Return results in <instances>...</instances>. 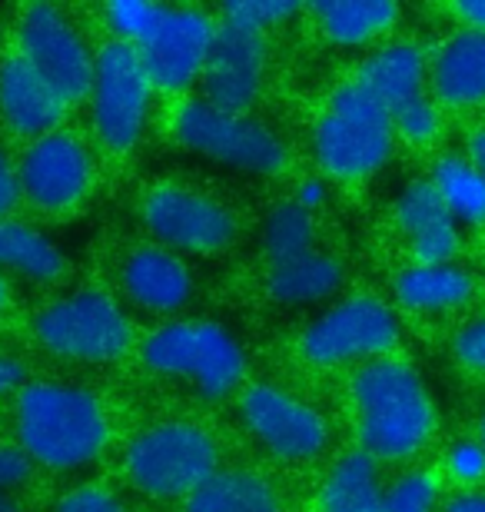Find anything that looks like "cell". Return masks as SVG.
I'll list each match as a JSON object with an SVG mask.
<instances>
[{
  "mask_svg": "<svg viewBox=\"0 0 485 512\" xmlns=\"http://www.w3.org/2000/svg\"><path fill=\"white\" fill-rule=\"evenodd\" d=\"M353 406L359 449L376 463L416 456L436 429V409L419 373L389 356L356 370Z\"/></svg>",
  "mask_w": 485,
  "mask_h": 512,
  "instance_id": "6da1fadb",
  "label": "cell"
},
{
  "mask_svg": "<svg viewBox=\"0 0 485 512\" xmlns=\"http://www.w3.org/2000/svg\"><path fill=\"white\" fill-rule=\"evenodd\" d=\"M14 426L30 463L47 469H80L94 463L110 436L100 399L64 383H30L20 389Z\"/></svg>",
  "mask_w": 485,
  "mask_h": 512,
  "instance_id": "7a4b0ae2",
  "label": "cell"
},
{
  "mask_svg": "<svg viewBox=\"0 0 485 512\" xmlns=\"http://www.w3.org/2000/svg\"><path fill=\"white\" fill-rule=\"evenodd\" d=\"M392 114L359 80L336 87L316 124V157L336 180H366L386 167L392 153Z\"/></svg>",
  "mask_w": 485,
  "mask_h": 512,
  "instance_id": "3957f363",
  "label": "cell"
},
{
  "mask_svg": "<svg viewBox=\"0 0 485 512\" xmlns=\"http://www.w3.org/2000/svg\"><path fill=\"white\" fill-rule=\"evenodd\" d=\"M127 479L153 499H187L220 469V449L193 423H160L133 439L123 456Z\"/></svg>",
  "mask_w": 485,
  "mask_h": 512,
  "instance_id": "277c9868",
  "label": "cell"
},
{
  "mask_svg": "<svg viewBox=\"0 0 485 512\" xmlns=\"http://www.w3.org/2000/svg\"><path fill=\"white\" fill-rule=\"evenodd\" d=\"M173 133L187 150L223 167L246 173H280L286 167V150L270 127L250 114H230V110L213 107L203 97L187 100L177 110Z\"/></svg>",
  "mask_w": 485,
  "mask_h": 512,
  "instance_id": "5b68a950",
  "label": "cell"
},
{
  "mask_svg": "<svg viewBox=\"0 0 485 512\" xmlns=\"http://www.w3.org/2000/svg\"><path fill=\"white\" fill-rule=\"evenodd\" d=\"M143 363L163 376H183L203 396L220 399L243 380L240 343L216 323H167L143 343Z\"/></svg>",
  "mask_w": 485,
  "mask_h": 512,
  "instance_id": "8992f818",
  "label": "cell"
},
{
  "mask_svg": "<svg viewBox=\"0 0 485 512\" xmlns=\"http://www.w3.org/2000/svg\"><path fill=\"white\" fill-rule=\"evenodd\" d=\"M37 340L50 353L80 363H107L130 350L133 330L107 293L84 290L44 306L34 320Z\"/></svg>",
  "mask_w": 485,
  "mask_h": 512,
  "instance_id": "52a82bcc",
  "label": "cell"
},
{
  "mask_svg": "<svg viewBox=\"0 0 485 512\" xmlns=\"http://www.w3.org/2000/svg\"><path fill=\"white\" fill-rule=\"evenodd\" d=\"M153 80L140 60V50L113 40L97 54L94 87H90V110L94 130L103 147L127 153L137 147L143 124H147Z\"/></svg>",
  "mask_w": 485,
  "mask_h": 512,
  "instance_id": "ba28073f",
  "label": "cell"
},
{
  "mask_svg": "<svg viewBox=\"0 0 485 512\" xmlns=\"http://www.w3.org/2000/svg\"><path fill=\"white\" fill-rule=\"evenodd\" d=\"M399 343L396 313L376 296H353L306 326L299 350L316 366H339L353 360H386Z\"/></svg>",
  "mask_w": 485,
  "mask_h": 512,
  "instance_id": "9c48e42d",
  "label": "cell"
},
{
  "mask_svg": "<svg viewBox=\"0 0 485 512\" xmlns=\"http://www.w3.org/2000/svg\"><path fill=\"white\" fill-rule=\"evenodd\" d=\"M17 40H20V54L27 57V64L54 87V94L64 100L67 107L90 97L97 57H90V50L84 40H80L74 24H70L57 7L30 4L24 14H20Z\"/></svg>",
  "mask_w": 485,
  "mask_h": 512,
  "instance_id": "30bf717a",
  "label": "cell"
},
{
  "mask_svg": "<svg viewBox=\"0 0 485 512\" xmlns=\"http://www.w3.org/2000/svg\"><path fill=\"white\" fill-rule=\"evenodd\" d=\"M143 223L163 247L196 256L226 250L240 233V223L220 200L177 183H163L147 193Z\"/></svg>",
  "mask_w": 485,
  "mask_h": 512,
  "instance_id": "8fae6325",
  "label": "cell"
},
{
  "mask_svg": "<svg viewBox=\"0 0 485 512\" xmlns=\"http://www.w3.org/2000/svg\"><path fill=\"white\" fill-rule=\"evenodd\" d=\"M20 190L34 203L37 210L60 213L74 210L87 197L94 167H90V153L74 133L54 130L47 137L34 140L17 167Z\"/></svg>",
  "mask_w": 485,
  "mask_h": 512,
  "instance_id": "7c38bea8",
  "label": "cell"
},
{
  "mask_svg": "<svg viewBox=\"0 0 485 512\" xmlns=\"http://www.w3.org/2000/svg\"><path fill=\"white\" fill-rule=\"evenodd\" d=\"M216 37V20L196 7H167L153 34L137 47L153 87L187 90L196 77H203Z\"/></svg>",
  "mask_w": 485,
  "mask_h": 512,
  "instance_id": "4fadbf2b",
  "label": "cell"
},
{
  "mask_svg": "<svg viewBox=\"0 0 485 512\" xmlns=\"http://www.w3.org/2000/svg\"><path fill=\"white\" fill-rule=\"evenodd\" d=\"M266 34L263 30L223 20L216 24V37L203 67V100L213 107L246 114L263 87L266 74Z\"/></svg>",
  "mask_w": 485,
  "mask_h": 512,
  "instance_id": "5bb4252c",
  "label": "cell"
},
{
  "mask_svg": "<svg viewBox=\"0 0 485 512\" xmlns=\"http://www.w3.org/2000/svg\"><path fill=\"white\" fill-rule=\"evenodd\" d=\"M246 429L270 449L273 456L290 459H313L329 443L326 419L306 406L303 399L290 396L276 386H253L240 403Z\"/></svg>",
  "mask_w": 485,
  "mask_h": 512,
  "instance_id": "9a60e30c",
  "label": "cell"
},
{
  "mask_svg": "<svg viewBox=\"0 0 485 512\" xmlns=\"http://www.w3.org/2000/svg\"><path fill=\"white\" fill-rule=\"evenodd\" d=\"M67 104L54 87L27 64L24 54H10L0 64V114L20 137H47L60 127Z\"/></svg>",
  "mask_w": 485,
  "mask_h": 512,
  "instance_id": "2e32d148",
  "label": "cell"
},
{
  "mask_svg": "<svg viewBox=\"0 0 485 512\" xmlns=\"http://www.w3.org/2000/svg\"><path fill=\"white\" fill-rule=\"evenodd\" d=\"M396 220L419 263H452L459 253V223L432 180H416L399 193Z\"/></svg>",
  "mask_w": 485,
  "mask_h": 512,
  "instance_id": "e0dca14e",
  "label": "cell"
},
{
  "mask_svg": "<svg viewBox=\"0 0 485 512\" xmlns=\"http://www.w3.org/2000/svg\"><path fill=\"white\" fill-rule=\"evenodd\" d=\"M123 293L150 313H177L193 296V276L177 253L163 247H137L120 273Z\"/></svg>",
  "mask_w": 485,
  "mask_h": 512,
  "instance_id": "ac0fdd59",
  "label": "cell"
},
{
  "mask_svg": "<svg viewBox=\"0 0 485 512\" xmlns=\"http://www.w3.org/2000/svg\"><path fill=\"white\" fill-rule=\"evenodd\" d=\"M429 84L446 107L485 104V34L456 30L429 60Z\"/></svg>",
  "mask_w": 485,
  "mask_h": 512,
  "instance_id": "d6986e66",
  "label": "cell"
},
{
  "mask_svg": "<svg viewBox=\"0 0 485 512\" xmlns=\"http://www.w3.org/2000/svg\"><path fill=\"white\" fill-rule=\"evenodd\" d=\"M476 293L469 270L456 263H416L396 276L399 303L412 313H449L466 306Z\"/></svg>",
  "mask_w": 485,
  "mask_h": 512,
  "instance_id": "ffe728a7",
  "label": "cell"
},
{
  "mask_svg": "<svg viewBox=\"0 0 485 512\" xmlns=\"http://www.w3.org/2000/svg\"><path fill=\"white\" fill-rule=\"evenodd\" d=\"M356 80L366 90H373L392 114L396 107L422 97V87L429 80V64L416 44H389L376 50L373 57H366Z\"/></svg>",
  "mask_w": 485,
  "mask_h": 512,
  "instance_id": "44dd1931",
  "label": "cell"
},
{
  "mask_svg": "<svg viewBox=\"0 0 485 512\" xmlns=\"http://www.w3.org/2000/svg\"><path fill=\"white\" fill-rule=\"evenodd\" d=\"M343 276H346L343 263L333 253L309 250L303 256H293V260L270 263L266 286H270V296L276 303L309 306L333 296L343 286Z\"/></svg>",
  "mask_w": 485,
  "mask_h": 512,
  "instance_id": "7402d4cb",
  "label": "cell"
},
{
  "mask_svg": "<svg viewBox=\"0 0 485 512\" xmlns=\"http://www.w3.org/2000/svg\"><path fill=\"white\" fill-rule=\"evenodd\" d=\"M183 512H283L280 496L256 473L216 469L203 486H196Z\"/></svg>",
  "mask_w": 485,
  "mask_h": 512,
  "instance_id": "603a6c76",
  "label": "cell"
},
{
  "mask_svg": "<svg viewBox=\"0 0 485 512\" xmlns=\"http://www.w3.org/2000/svg\"><path fill=\"white\" fill-rule=\"evenodd\" d=\"M319 30L339 47H359L396 27L399 4L392 0H323L309 7Z\"/></svg>",
  "mask_w": 485,
  "mask_h": 512,
  "instance_id": "cb8c5ba5",
  "label": "cell"
},
{
  "mask_svg": "<svg viewBox=\"0 0 485 512\" xmlns=\"http://www.w3.org/2000/svg\"><path fill=\"white\" fill-rule=\"evenodd\" d=\"M383 493L379 463L359 449L329 469L319 489V512H383Z\"/></svg>",
  "mask_w": 485,
  "mask_h": 512,
  "instance_id": "d4e9b609",
  "label": "cell"
},
{
  "mask_svg": "<svg viewBox=\"0 0 485 512\" xmlns=\"http://www.w3.org/2000/svg\"><path fill=\"white\" fill-rule=\"evenodd\" d=\"M0 270H14L34 283H57L67 263L44 233L27 223L0 220Z\"/></svg>",
  "mask_w": 485,
  "mask_h": 512,
  "instance_id": "484cf974",
  "label": "cell"
},
{
  "mask_svg": "<svg viewBox=\"0 0 485 512\" xmlns=\"http://www.w3.org/2000/svg\"><path fill=\"white\" fill-rule=\"evenodd\" d=\"M432 187L439 190L456 223H485V177L469 157H442L432 170Z\"/></svg>",
  "mask_w": 485,
  "mask_h": 512,
  "instance_id": "4316f807",
  "label": "cell"
},
{
  "mask_svg": "<svg viewBox=\"0 0 485 512\" xmlns=\"http://www.w3.org/2000/svg\"><path fill=\"white\" fill-rule=\"evenodd\" d=\"M316 240V223L313 213L303 210L299 203H280L270 217H266L263 227V247L270 263L280 260H293V256H303L313 250Z\"/></svg>",
  "mask_w": 485,
  "mask_h": 512,
  "instance_id": "83f0119b",
  "label": "cell"
},
{
  "mask_svg": "<svg viewBox=\"0 0 485 512\" xmlns=\"http://www.w3.org/2000/svg\"><path fill=\"white\" fill-rule=\"evenodd\" d=\"M167 4H150V0H117V4L103 7V17H107L110 30L117 34L120 44L140 47L143 40L153 34V27L160 24Z\"/></svg>",
  "mask_w": 485,
  "mask_h": 512,
  "instance_id": "f1b7e54d",
  "label": "cell"
},
{
  "mask_svg": "<svg viewBox=\"0 0 485 512\" xmlns=\"http://www.w3.org/2000/svg\"><path fill=\"white\" fill-rule=\"evenodd\" d=\"M439 499V479L426 469H412L392 479L383 493V512H432Z\"/></svg>",
  "mask_w": 485,
  "mask_h": 512,
  "instance_id": "f546056e",
  "label": "cell"
},
{
  "mask_svg": "<svg viewBox=\"0 0 485 512\" xmlns=\"http://www.w3.org/2000/svg\"><path fill=\"white\" fill-rule=\"evenodd\" d=\"M392 130L409 143H429L439 133V107L422 94L392 110Z\"/></svg>",
  "mask_w": 485,
  "mask_h": 512,
  "instance_id": "4dcf8cb0",
  "label": "cell"
},
{
  "mask_svg": "<svg viewBox=\"0 0 485 512\" xmlns=\"http://www.w3.org/2000/svg\"><path fill=\"white\" fill-rule=\"evenodd\" d=\"M299 10V4H290V0H240V4H226L223 7V20H233V24L263 30L276 27L280 20L293 17Z\"/></svg>",
  "mask_w": 485,
  "mask_h": 512,
  "instance_id": "1f68e13d",
  "label": "cell"
},
{
  "mask_svg": "<svg viewBox=\"0 0 485 512\" xmlns=\"http://www.w3.org/2000/svg\"><path fill=\"white\" fill-rule=\"evenodd\" d=\"M452 356L462 370H469L472 376L485 380V316H476L472 323H466L452 340Z\"/></svg>",
  "mask_w": 485,
  "mask_h": 512,
  "instance_id": "d6a6232c",
  "label": "cell"
},
{
  "mask_svg": "<svg viewBox=\"0 0 485 512\" xmlns=\"http://www.w3.org/2000/svg\"><path fill=\"white\" fill-rule=\"evenodd\" d=\"M449 476L462 486H476L485 479V446L482 443H456L449 449Z\"/></svg>",
  "mask_w": 485,
  "mask_h": 512,
  "instance_id": "836d02e7",
  "label": "cell"
},
{
  "mask_svg": "<svg viewBox=\"0 0 485 512\" xmlns=\"http://www.w3.org/2000/svg\"><path fill=\"white\" fill-rule=\"evenodd\" d=\"M57 512H127L117 496L103 486H77L57 503Z\"/></svg>",
  "mask_w": 485,
  "mask_h": 512,
  "instance_id": "e575fe53",
  "label": "cell"
},
{
  "mask_svg": "<svg viewBox=\"0 0 485 512\" xmlns=\"http://www.w3.org/2000/svg\"><path fill=\"white\" fill-rule=\"evenodd\" d=\"M30 479V459L20 446H0V493L24 486Z\"/></svg>",
  "mask_w": 485,
  "mask_h": 512,
  "instance_id": "d590c367",
  "label": "cell"
},
{
  "mask_svg": "<svg viewBox=\"0 0 485 512\" xmlns=\"http://www.w3.org/2000/svg\"><path fill=\"white\" fill-rule=\"evenodd\" d=\"M24 197V190H20V177L17 170L10 167V160L0 153V220L7 217V213H14V207Z\"/></svg>",
  "mask_w": 485,
  "mask_h": 512,
  "instance_id": "8d00e7d4",
  "label": "cell"
},
{
  "mask_svg": "<svg viewBox=\"0 0 485 512\" xmlns=\"http://www.w3.org/2000/svg\"><path fill=\"white\" fill-rule=\"evenodd\" d=\"M452 17L459 20L462 30L485 34V0H459V4H452Z\"/></svg>",
  "mask_w": 485,
  "mask_h": 512,
  "instance_id": "74e56055",
  "label": "cell"
},
{
  "mask_svg": "<svg viewBox=\"0 0 485 512\" xmlns=\"http://www.w3.org/2000/svg\"><path fill=\"white\" fill-rule=\"evenodd\" d=\"M20 380H24V366L17 360H7V356H0V396L10 393V389H17Z\"/></svg>",
  "mask_w": 485,
  "mask_h": 512,
  "instance_id": "f35d334b",
  "label": "cell"
},
{
  "mask_svg": "<svg viewBox=\"0 0 485 512\" xmlns=\"http://www.w3.org/2000/svg\"><path fill=\"white\" fill-rule=\"evenodd\" d=\"M326 200V190H323V183H316V180H306L303 183V187H299V197H296V203H299V207H303V210H309V213H313L316 207H319V203H323Z\"/></svg>",
  "mask_w": 485,
  "mask_h": 512,
  "instance_id": "ab89813d",
  "label": "cell"
},
{
  "mask_svg": "<svg viewBox=\"0 0 485 512\" xmlns=\"http://www.w3.org/2000/svg\"><path fill=\"white\" fill-rule=\"evenodd\" d=\"M446 512H485V493H459V496H452Z\"/></svg>",
  "mask_w": 485,
  "mask_h": 512,
  "instance_id": "60d3db41",
  "label": "cell"
},
{
  "mask_svg": "<svg viewBox=\"0 0 485 512\" xmlns=\"http://www.w3.org/2000/svg\"><path fill=\"white\" fill-rule=\"evenodd\" d=\"M469 160H472V167L485 177V127H479L469 137Z\"/></svg>",
  "mask_w": 485,
  "mask_h": 512,
  "instance_id": "b9f144b4",
  "label": "cell"
},
{
  "mask_svg": "<svg viewBox=\"0 0 485 512\" xmlns=\"http://www.w3.org/2000/svg\"><path fill=\"white\" fill-rule=\"evenodd\" d=\"M0 512H20L17 499L10 496V493H0Z\"/></svg>",
  "mask_w": 485,
  "mask_h": 512,
  "instance_id": "7bdbcfd3",
  "label": "cell"
},
{
  "mask_svg": "<svg viewBox=\"0 0 485 512\" xmlns=\"http://www.w3.org/2000/svg\"><path fill=\"white\" fill-rule=\"evenodd\" d=\"M7 303V283H4V276H0V306Z\"/></svg>",
  "mask_w": 485,
  "mask_h": 512,
  "instance_id": "ee69618b",
  "label": "cell"
},
{
  "mask_svg": "<svg viewBox=\"0 0 485 512\" xmlns=\"http://www.w3.org/2000/svg\"><path fill=\"white\" fill-rule=\"evenodd\" d=\"M479 443L485 446V416H482V423H479Z\"/></svg>",
  "mask_w": 485,
  "mask_h": 512,
  "instance_id": "f6af8a7d",
  "label": "cell"
}]
</instances>
